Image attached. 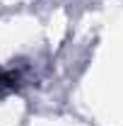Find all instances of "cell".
<instances>
[{
  "instance_id": "cell-1",
  "label": "cell",
  "mask_w": 123,
  "mask_h": 126,
  "mask_svg": "<svg viewBox=\"0 0 123 126\" xmlns=\"http://www.w3.org/2000/svg\"><path fill=\"white\" fill-rule=\"evenodd\" d=\"M12 85H15V78H12V75H7V73H2V70H0V92H2V90H10V87H12Z\"/></svg>"
}]
</instances>
